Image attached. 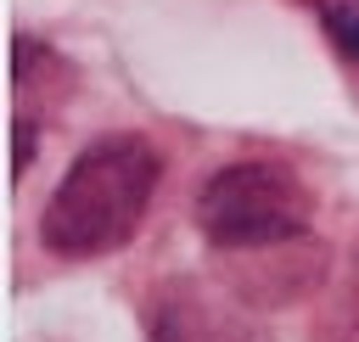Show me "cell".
Segmentation results:
<instances>
[{"label": "cell", "instance_id": "cell-3", "mask_svg": "<svg viewBox=\"0 0 359 342\" xmlns=\"http://www.w3.org/2000/svg\"><path fill=\"white\" fill-rule=\"evenodd\" d=\"M146 336L151 342H275L252 303L224 292L202 275H174L146 297Z\"/></svg>", "mask_w": 359, "mask_h": 342}, {"label": "cell", "instance_id": "cell-2", "mask_svg": "<svg viewBox=\"0 0 359 342\" xmlns=\"http://www.w3.org/2000/svg\"><path fill=\"white\" fill-rule=\"evenodd\" d=\"M314 196L309 185L269 157H247L219 168L196 196V230L219 252H280L309 230Z\"/></svg>", "mask_w": 359, "mask_h": 342}, {"label": "cell", "instance_id": "cell-4", "mask_svg": "<svg viewBox=\"0 0 359 342\" xmlns=\"http://www.w3.org/2000/svg\"><path fill=\"white\" fill-rule=\"evenodd\" d=\"M309 11L325 28V45L337 50V62L359 84V0H309Z\"/></svg>", "mask_w": 359, "mask_h": 342}, {"label": "cell", "instance_id": "cell-5", "mask_svg": "<svg viewBox=\"0 0 359 342\" xmlns=\"http://www.w3.org/2000/svg\"><path fill=\"white\" fill-rule=\"evenodd\" d=\"M320 342H359V247H353V258L320 314Z\"/></svg>", "mask_w": 359, "mask_h": 342}, {"label": "cell", "instance_id": "cell-1", "mask_svg": "<svg viewBox=\"0 0 359 342\" xmlns=\"http://www.w3.org/2000/svg\"><path fill=\"white\" fill-rule=\"evenodd\" d=\"M157 191V151L140 135L90 140L45 202L39 241L56 258H101L135 235Z\"/></svg>", "mask_w": 359, "mask_h": 342}]
</instances>
